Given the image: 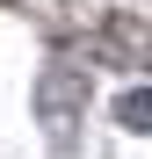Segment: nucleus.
I'll use <instances>...</instances> for the list:
<instances>
[{
    "mask_svg": "<svg viewBox=\"0 0 152 159\" xmlns=\"http://www.w3.org/2000/svg\"><path fill=\"white\" fill-rule=\"evenodd\" d=\"M116 123L152 138V87H123V94H116Z\"/></svg>",
    "mask_w": 152,
    "mask_h": 159,
    "instance_id": "obj_2",
    "label": "nucleus"
},
{
    "mask_svg": "<svg viewBox=\"0 0 152 159\" xmlns=\"http://www.w3.org/2000/svg\"><path fill=\"white\" fill-rule=\"evenodd\" d=\"M36 109H44L51 145L72 152V130H80V109H87V72L72 65V58H51V65H44V94H36Z\"/></svg>",
    "mask_w": 152,
    "mask_h": 159,
    "instance_id": "obj_1",
    "label": "nucleus"
}]
</instances>
